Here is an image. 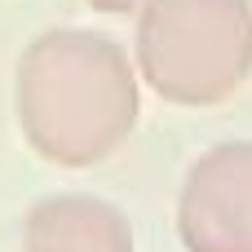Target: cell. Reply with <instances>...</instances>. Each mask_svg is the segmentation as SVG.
Here are the masks:
<instances>
[{"instance_id": "cell-1", "label": "cell", "mask_w": 252, "mask_h": 252, "mask_svg": "<svg viewBox=\"0 0 252 252\" xmlns=\"http://www.w3.org/2000/svg\"><path fill=\"white\" fill-rule=\"evenodd\" d=\"M13 111L27 146L53 168H93L137 128L142 75L102 31L49 27L13 71Z\"/></svg>"}, {"instance_id": "cell-2", "label": "cell", "mask_w": 252, "mask_h": 252, "mask_svg": "<svg viewBox=\"0 0 252 252\" xmlns=\"http://www.w3.org/2000/svg\"><path fill=\"white\" fill-rule=\"evenodd\" d=\"M133 66L173 106H217L252 80V0H146Z\"/></svg>"}, {"instance_id": "cell-3", "label": "cell", "mask_w": 252, "mask_h": 252, "mask_svg": "<svg viewBox=\"0 0 252 252\" xmlns=\"http://www.w3.org/2000/svg\"><path fill=\"white\" fill-rule=\"evenodd\" d=\"M177 239L186 252H252V142H221L186 168Z\"/></svg>"}, {"instance_id": "cell-4", "label": "cell", "mask_w": 252, "mask_h": 252, "mask_svg": "<svg viewBox=\"0 0 252 252\" xmlns=\"http://www.w3.org/2000/svg\"><path fill=\"white\" fill-rule=\"evenodd\" d=\"M22 252H137L128 217L97 195H49L22 217Z\"/></svg>"}, {"instance_id": "cell-5", "label": "cell", "mask_w": 252, "mask_h": 252, "mask_svg": "<svg viewBox=\"0 0 252 252\" xmlns=\"http://www.w3.org/2000/svg\"><path fill=\"white\" fill-rule=\"evenodd\" d=\"M89 4H93L97 13H115V18H133V13H137V9H142L146 0H89Z\"/></svg>"}]
</instances>
